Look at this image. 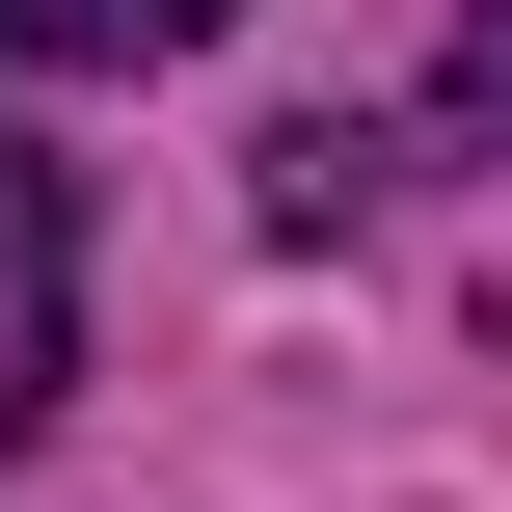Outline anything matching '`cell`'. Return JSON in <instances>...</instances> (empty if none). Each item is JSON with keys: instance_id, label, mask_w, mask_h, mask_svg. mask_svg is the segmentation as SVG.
I'll list each match as a JSON object with an SVG mask.
<instances>
[{"instance_id": "3957f363", "label": "cell", "mask_w": 512, "mask_h": 512, "mask_svg": "<svg viewBox=\"0 0 512 512\" xmlns=\"http://www.w3.org/2000/svg\"><path fill=\"white\" fill-rule=\"evenodd\" d=\"M459 135H512V0H459Z\"/></svg>"}, {"instance_id": "6da1fadb", "label": "cell", "mask_w": 512, "mask_h": 512, "mask_svg": "<svg viewBox=\"0 0 512 512\" xmlns=\"http://www.w3.org/2000/svg\"><path fill=\"white\" fill-rule=\"evenodd\" d=\"M81 378V216H54V162L0 135V432Z\"/></svg>"}, {"instance_id": "7a4b0ae2", "label": "cell", "mask_w": 512, "mask_h": 512, "mask_svg": "<svg viewBox=\"0 0 512 512\" xmlns=\"http://www.w3.org/2000/svg\"><path fill=\"white\" fill-rule=\"evenodd\" d=\"M216 0H0V54H54V81H135V54H189Z\"/></svg>"}]
</instances>
